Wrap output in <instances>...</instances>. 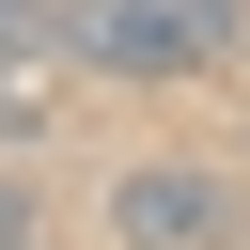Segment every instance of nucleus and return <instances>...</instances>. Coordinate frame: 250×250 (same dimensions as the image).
Listing matches in <instances>:
<instances>
[{
    "mask_svg": "<svg viewBox=\"0 0 250 250\" xmlns=\"http://www.w3.org/2000/svg\"><path fill=\"white\" fill-rule=\"evenodd\" d=\"M234 234H250L234 156H125L109 172V250H234Z\"/></svg>",
    "mask_w": 250,
    "mask_h": 250,
    "instance_id": "nucleus-2",
    "label": "nucleus"
},
{
    "mask_svg": "<svg viewBox=\"0 0 250 250\" xmlns=\"http://www.w3.org/2000/svg\"><path fill=\"white\" fill-rule=\"evenodd\" d=\"M31 31H47V0H0V47H31Z\"/></svg>",
    "mask_w": 250,
    "mask_h": 250,
    "instance_id": "nucleus-4",
    "label": "nucleus"
},
{
    "mask_svg": "<svg viewBox=\"0 0 250 250\" xmlns=\"http://www.w3.org/2000/svg\"><path fill=\"white\" fill-rule=\"evenodd\" d=\"M47 47H62L78 78L172 94V78H219V62H250V0H47Z\"/></svg>",
    "mask_w": 250,
    "mask_h": 250,
    "instance_id": "nucleus-1",
    "label": "nucleus"
},
{
    "mask_svg": "<svg viewBox=\"0 0 250 250\" xmlns=\"http://www.w3.org/2000/svg\"><path fill=\"white\" fill-rule=\"evenodd\" d=\"M0 250H47V203H31V172H0Z\"/></svg>",
    "mask_w": 250,
    "mask_h": 250,
    "instance_id": "nucleus-3",
    "label": "nucleus"
}]
</instances>
